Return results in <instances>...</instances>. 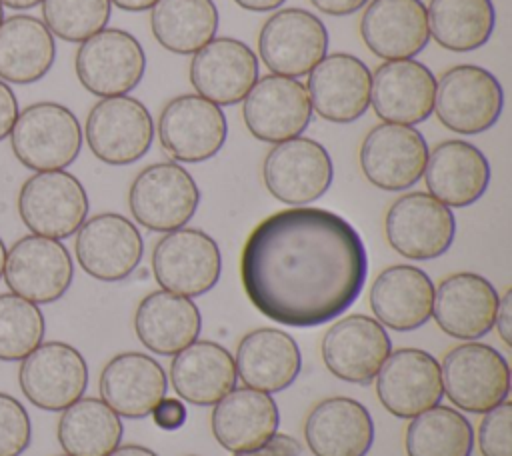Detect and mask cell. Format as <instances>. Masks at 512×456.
Instances as JSON below:
<instances>
[{"label": "cell", "mask_w": 512, "mask_h": 456, "mask_svg": "<svg viewBox=\"0 0 512 456\" xmlns=\"http://www.w3.org/2000/svg\"><path fill=\"white\" fill-rule=\"evenodd\" d=\"M360 36L382 60L414 58L430 40L422 0H370L360 18Z\"/></svg>", "instance_id": "25"}, {"label": "cell", "mask_w": 512, "mask_h": 456, "mask_svg": "<svg viewBox=\"0 0 512 456\" xmlns=\"http://www.w3.org/2000/svg\"><path fill=\"white\" fill-rule=\"evenodd\" d=\"M320 350L326 368L336 378L366 386L390 356L392 340L376 318L350 314L324 332Z\"/></svg>", "instance_id": "19"}, {"label": "cell", "mask_w": 512, "mask_h": 456, "mask_svg": "<svg viewBox=\"0 0 512 456\" xmlns=\"http://www.w3.org/2000/svg\"><path fill=\"white\" fill-rule=\"evenodd\" d=\"M422 176L428 194L448 208H464L484 196L490 184V164L478 146L454 138L428 152Z\"/></svg>", "instance_id": "26"}, {"label": "cell", "mask_w": 512, "mask_h": 456, "mask_svg": "<svg viewBox=\"0 0 512 456\" xmlns=\"http://www.w3.org/2000/svg\"><path fill=\"white\" fill-rule=\"evenodd\" d=\"M18 100L12 88L0 80V142L10 136L12 126L18 118Z\"/></svg>", "instance_id": "45"}, {"label": "cell", "mask_w": 512, "mask_h": 456, "mask_svg": "<svg viewBox=\"0 0 512 456\" xmlns=\"http://www.w3.org/2000/svg\"><path fill=\"white\" fill-rule=\"evenodd\" d=\"M258 80V58L242 40L220 36L194 52L190 62V82L198 96L232 106L244 100Z\"/></svg>", "instance_id": "22"}, {"label": "cell", "mask_w": 512, "mask_h": 456, "mask_svg": "<svg viewBox=\"0 0 512 456\" xmlns=\"http://www.w3.org/2000/svg\"><path fill=\"white\" fill-rule=\"evenodd\" d=\"M42 22L66 42H84L104 30L110 20V0H42Z\"/></svg>", "instance_id": "40"}, {"label": "cell", "mask_w": 512, "mask_h": 456, "mask_svg": "<svg viewBox=\"0 0 512 456\" xmlns=\"http://www.w3.org/2000/svg\"><path fill=\"white\" fill-rule=\"evenodd\" d=\"M150 10L154 38L174 54H194L216 38L218 8L214 0H158Z\"/></svg>", "instance_id": "36"}, {"label": "cell", "mask_w": 512, "mask_h": 456, "mask_svg": "<svg viewBox=\"0 0 512 456\" xmlns=\"http://www.w3.org/2000/svg\"><path fill=\"white\" fill-rule=\"evenodd\" d=\"M84 136L100 162L110 166L134 164L152 146V114L138 98L126 94L102 98L88 112Z\"/></svg>", "instance_id": "7"}, {"label": "cell", "mask_w": 512, "mask_h": 456, "mask_svg": "<svg viewBox=\"0 0 512 456\" xmlns=\"http://www.w3.org/2000/svg\"><path fill=\"white\" fill-rule=\"evenodd\" d=\"M314 8L330 16H348L368 4V0H310Z\"/></svg>", "instance_id": "47"}, {"label": "cell", "mask_w": 512, "mask_h": 456, "mask_svg": "<svg viewBox=\"0 0 512 456\" xmlns=\"http://www.w3.org/2000/svg\"><path fill=\"white\" fill-rule=\"evenodd\" d=\"M134 330L150 352L174 356L198 340L202 316L192 298L156 290L140 300L134 314Z\"/></svg>", "instance_id": "33"}, {"label": "cell", "mask_w": 512, "mask_h": 456, "mask_svg": "<svg viewBox=\"0 0 512 456\" xmlns=\"http://www.w3.org/2000/svg\"><path fill=\"white\" fill-rule=\"evenodd\" d=\"M46 332L38 304L12 292L0 294V360L20 362L42 344Z\"/></svg>", "instance_id": "39"}, {"label": "cell", "mask_w": 512, "mask_h": 456, "mask_svg": "<svg viewBox=\"0 0 512 456\" xmlns=\"http://www.w3.org/2000/svg\"><path fill=\"white\" fill-rule=\"evenodd\" d=\"M436 76L414 60H388L372 74L370 104L378 118L392 124L414 126L434 112Z\"/></svg>", "instance_id": "23"}, {"label": "cell", "mask_w": 512, "mask_h": 456, "mask_svg": "<svg viewBox=\"0 0 512 456\" xmlns=\"http://www.w3.org/2000/svg\"><path fill=\"white\" fill-rule=\"evenodd\" d=\"M4 262H6V246H4V242L0 238V278L4 274Z\"/></svg>", "instance_id": "52"}, {"label": "cell", "mask_w": 512, "mask_h": 456, "mask_svg": "<svg viewBox=\"0 0 512 456\" xmlns=\"http://www.w3.org/2000/svg\"><path fill=\"white\" fill-rule=\"evenodd\" d=\"M152 270L162 290L186 298L202 296L220 280V248L200 228H178L156 242Z\"/></svg>", "instance_id": "9"}, {"label": "cell", "mask_w": 512, "mask_h": 456, "mask_svg": "<svg viewBox=\"0 0 512 456\" xmlns=\"http://www.w3.org/2000/svg\"><path fill=\"white\" fill-rule=\"evenodd\" d=\"M2 20H4V6L0 4V24H2Z\"/></svg>", "instance_id": "53"}, {"label": "cell", "mask_w": 512, "mask_h": 456, "mask_svg": "<svg viewBox=\"0 0 512 456\" xmlns=\"http://www.w3.org/2000/svg\"><path fill=\"white\" fill-rule=\"evenodd\" d=\"M428 144L406 124L382 122L374 126L360 146V168L380 190L400 192L414 186L426 168Z\"/></svg>", "instance_id": "18"}, {"label": "cell", "mask_w": 512, "mask_h": 456, "mask_svg": "<svg viewBox=\"0 0 512 456\" xmlns=\"http://www.w3.org/2000/svg\"><path fill=\"white\" fill-rule=\"evenodd\" d=\"M10 146L18 162L34 172L64 170L80 154L82 128L64 104L34 102L18 112Z\"/></svg>", "instance_id": "2"}, {"label": "cell", "mask_w": 512, "mask_h": 456, "mask_svg": "<svg viewBox=\"0 0 512 456\" xmlns=\"http://www.w3.org/2000/svg\"><path fill=\"white\" fill-rule=\"evenodd\" d=\"M32 440V424L24 404L0 392V456H20Z\"/></svg>", "instance_id": "41"}, {"label": "cell", "mask_w": 512, "mask_h": 456, "mask_svg": "<svg viewBox=\"0 0 512 456\" xmlns=\"http://www.w3.org/2000/svg\"><path fill=\"white\" fill-rule=\"evenodd\" d=\"M100 400L118 416L138 420L166 396L168 378L158 360L142 352L116 354L100 372Z\"/></svg>", "instance_id": "28"}, {"label": "cell", "mask_w": 512, "mask_h": 456, "mask_svg": "<svg viewBox=\"0 0 512 456\" xmlns=\"http://www.w3.org/2000/svg\"><path fill=\"white\" fill-rule=\"evenodd\" d=\"M74 70L90 94L100 98L124 96L144 78L146 54L130 32L104 28L80 42Z\"/></svg>", "instance_id": "8"}, {"label": "cell", "mask_w": 512, "mask_h": 456, "mask_svg": "<svg viewBox=\"0 0 512 456\" xmlns=\"http://www.w3.org/2000/svg\"><path fill=\"white\" fill-rule=\"evenodd\" d=\"M74 254L80 268L102 282L128 278L140 264L144 240L134 222L116 212H102L76 230Z\"/></svg>", "instance_id": "16"}, {"label": "cell", "mask_w": 512, "mask_h": 456, "mask_svg": "<svg viewBox=\"0 0 512 456\" xmlns=\"http://www.w3.org/2000/svg\"><path fill=\"white\" fill-rule=\"evenodd\" d=\"M240 8L250 12H272L280 8L286 0H234Z\"/></svg>", "instance_id": "48"}, {"label": "cell", "mask_w": 512, "mask_h": 456, "mask_svg": "<svg viewBox=\"0 0 512 456\" xmlns=\"http://www.w3.org/2000/svg\"><path fill=\"white\" fill-rule=\"evenodd\" d=\"M380 404L398 418H414L444 396L438 360L420 348L390 352L376 374Z\"/></svg>", "instance_id": "20"}, {"label": "cell", "mask_w": 512, "mask_h": 456, "mask_svg": "<svg viewBox=\"0 0 512 456\" xmlns=\"http://www.w3.org/2000/svg\"><path fill=\"white\" fill-rule=\"evenodd\" d=\"M62 456H68V454H62Z\"/></svg>", "instance_id": "54"}, {"label": "cell", "mask_w": 512, "mask_h": 456, "mask_svg": "<svg viewBox=\"0 0 512 456\" xmlns=\"http://www.w3.org/2000/svg\"><path fill=\"white\" fill-rule=\"evenodd\" d=\"M434 290L424 270L410 264H394L376 276L368 302L384 328L410 332L432 318Z\"/></svg>", "instance_id": "29"}, {"label": "cell", "mask_w": 512, "mask_h": 456, "mask_svg": "<svg viewBox=\"0 0 512 456\" xmlns=\"http://www.w3.org/2000/svg\"><path fill=\"white\" fill-rule=\"evenodd\" d=\"M24 226L38 236L62 240L76 234L88 216V194L66 170L36 172L24 180L16 200Z\"/></svg>", "instance_id": "4"}, {"label": "cell", "mask_w": 512, "mask_h": 456, "mask_svg": "<svg viewBox=\"0 0 512 456\" xmlns=\"http://www.w3.org/2000/svg\"><path fill=\"white\" fill-rule=\"evenodd\" d=\"M158 0H110V4L118 6L120 10L126 12H142V10H150Z\"/></svg>", "instance_id": "50"}, {"label": "cell", "mask_w": 512, "mask_h": 456, "mask_svg": "<svg viewBox=\"0 0 512 456\" xmlns=\"http://www.w3.org/2000/svg\"><path fill=\"white\" fill-rule=\"evenodd\" d=\"M42 0H0L2 6H8L12 10H28V8H34L38 6Z\"/></svg>", "instance_id": "51"}, {"label": "cell", "mask_w": 512, "mask_h": 456, "mask_svg": "<svg viewBox=\"0 0 512 456\" xmlns=\"http://www.w3.org/2000/svg\"><path fill=\"white\" fill-rule=\"evenodd\" d=\"M152 418L154 424L162 430H178L184 426L186 418H188V410L184 406V402L180 398H170L164 396L152 410Z\"/></svg>", "instance_id": "43"}, {"label": "cell", "mask_w": 512, "mask_h": 456, "mask_svg": "<svg viewBox=\"0 0 512 456\" xmlns=\"http://www.w3.org/2000/svg\"><path fill=\"white\" fill-rule=\"evenodd\" d=\"M108 456H158V454L140 444H124V446L114 448Z\"/></svg>", "instance_id": "49"}, {"label": "cell", "mask_w": 512, "mask_h": 456, "mask_svg": "<svg viewBox=\"0 0 512 456\" xmlns=\"http://www.w3.org/2000/svg\"><path fill=\"white\" fill-rule=\"evenodd\" d=\"M56 60V42L46 24L30 14H14L0 24V80L32 84L42 80Z\"/></svg>", "instance_id": "34"}, {"label": "cell", "mask_w": 512, "mask_h": 456, "mask_svg": "<svg viewBox=\"0 0 512 456\" xmlns=\"http://www.w3.org/2000/svg\"><path fill=\"white\" fill-rule=\"evenodd\" d=\"M226 136L224 110L198 94L172 98L158 118L160 144L178 162L196 164L214 158Z\"/></svg>", "instance_id": "15"}, {"label": "cell", "mask_w": 512, "mask_h": 456, "mask_svg": "<svg viewBox=\"0 0 512 456\" xmlns=\"http://www.w3.org/2000/svg\"><path fill=\"white\" fill-rule=\"evenodd\" d=\"M328 50L324 22L304 8L276 10L260 28L258 52L272 74L304 76Z\"/></svg>", "instance_id": "13"}, {"label": "cell", "mask_w": 512, "mask_h": 456, "mask_svg": "<svg viewBox=\"0 0 512 456\" xmlns=\"http://www.w3.org/2000/svg\"><path fill=\"white\" fill-rule=\"evenodd\" d=\"M502 108V84L482 66L460 64L436 80L434 112L452 132L480 134L498 122Z\"/></svg>", "instance_id": "6"}, {"label": "cell", "mask_w": 512, "mask_h": 456, "mask_svg": "<svg viewBox=\"0 0 512 456\" xmlns=\"http://www.w3.org/2000/svg\"><path fill=\"white\" fill-rule=\"evenodd\" d=\"M300 454H302V444L294 436L278 434V432L254 450L234 452V456H300Z\"/></svg>", "instance_id": "44"}, {"label": "cell", "mask_w": 512, "mask_h": 456, "mask_svg": "<svg viewBox=\"0 0 512 456\" xmlns=\"http://www.w3.org/2000/svg\"><path fill=\"white\" fill-rule=\"evenodd\" d=\"M482 456H512V402L504 400L484 412L478 426Z\"/></svg>", "instance_id": "42"}, {"label": "cell", "mask_w": 512, "mask_h": 456, "mask_svg": "<svg viewBox=\"0 0 512 456\" xmlns=\"http://www.w3.org/2000/svg\"><path fill=\"white\" fill-rule=\"evenodd\" d=\"M404 446L408 456H470L474 430L462 412L438 404L410 418Z\"/></svg>", "instance_id": "38"}, {"label": "cell", "mask_w": 512, "mask_h": 456, "mask_svg": "<svg viewBox=\"0 0 512 456\" xmlns=\"http://www.w3.org/2000/svg\"><path fill=\"white\" fill-rule=\"evenodd\" d=\"M304 440L314 456H368L374 422L368 408L354 398H324L304 422Z\"/></svg>", "instance_id": "27"}, {"label": "cell", "mask_w": 512, "mask_h": 456, "mask_svg": "<svg viewBox=\"0 0 512 456\" xmlns=\"http://www.w3.org/2000/svg\"><path fill=\"white\" fill-rule=\"evenodd\" d=\"M448 400L464 412L484 414L508 400L510 366L492 346L468 340L452 348L440 364Z\"/></svg>", "instance_id": "3"}, {"label": "cell", "mask_w": 512, "mask_h": 456, "mask_svg": "<svg viewBox=\"0 0 512 456\" xmlns=\"http://www.w3.org/2000/svg\"><path fill=\"white\" fill-rule=\"evenodd\" d=\"M388 244L404 258L432 260L448 252L456 234L452 210L428 192H408L384 218Z\"/></svg>", "instance_id": "12"}, {"label": "cell", "mask_w": 512, "mask_h": 456, "mask_svg": "<svg viewBox=\"0 0 512 456\" xmlns=\"http://www.w3.org/2000/svg\"><path fill=\"white\" fill-rule=\"evenodd\" d=\"M426 14L430 36L452 52L478 50L496 26L492 0H430Z\"/></svg>", "instance_id": "37"}, {"label": "cell", "mask_w": 512, "mask_h": 456, "mask_svg": "<svg viewBox=\"0 0 512 456\" xmlns=\"http://www.w3.org/2000/svg\"><path fill=\"white\" fill-rule=\"evenodd\" d=\"M262 178L276 200L306 206L326 194L334 178V166L320 142L296 136L270 148L262 164Z\"/></svg>", "instance_id": "11"}, {"label": "cell", "mask_w": 512, "mask_h": 456, "mask_svg": "<svg viewBox=\"0 0 512 456\" xmlns=\"http://www.w3.org/2000/svg\"><path fill=\"white\" fill-rule=\"evenodd\" d=\"M242 118L248 132L262 142L296 138L312 120L308 90L296 78L266 74L244 96Z\"/></svg>", "instance_id": "17"}, {"label": "cell", "mask_w": 512, "mask_h": 456, "mask_svg": "<svg viewBox=\"0 0 512 456\" xmlns=\"http://www.w3.org/2000/svg\"><path fill=\"white\" fill-rule=\"evenodd\" d=\"M366 276L358 230L324 208L294 206L266 216L240 254V280L252 306L290 328L336 320L356 302Z\"/></svg>", "instance_id": "1"}, {"label": "cell", "mask_w": 512, "mask_h": 456, "mask_svg": "<svg viewBox=\"0 0 512 456\" xmlns=\"http://www.w3.org/2000/svg\"><path fill=\"white\" fill-rule=\"evenodd\" d=\"M280 414L272 394L254 388H234L220 398L210 416L216 442L228 452L262 446L278 432Z\"/></svg>", "instance_id": "31"}, {"label": "cell", "mask_w": 512, "mask_h": 456, "mask_svg": "<svg viewBox=\"0 0 512 456\" xmlns=\"http://www.w3.org/2000/svg\"><path fill=\"white\" fill-rule=\"evenodd\" d=\"M236 380L234 356L212 340H194L170 364L174 392L196 406H214L236 388Z\"/></svg>", "instance_id": "32"}, {"label": "cell", "mask_w": 512, "mask_h": 456, "mask_svg": "<svg viewBox=\"0 0 512 456\" xmlns=\"http://www.w3.org/2000/svg\"><path fill=\"white\" fill-rule=\"evenodd\" d=\"M2 278L12 294L34 304H50L60 300L72 284V256L60 240L28 234L6 250Z\"/></svg>", "instance_id": "10"}, {"label": "cell", "mask_w": 512, "mask_h": 456, "mask_svg": "<svg viewBox=\"0 0 512 456\" xmlns=\"http://www.w3.org/2000/svg\"><path fill=\"white\" fill-rule=\"evenodd\" d=\"M198 202L196 180L176 162L146 166L128 190V206L134 220L154 232L184 228L196 214Z\"/></svg>", "instance_id": "5"}, {"label": "cell", "mask_w": 512, "mask_h": 456, "mask_svg": "<svg viewBox=\"0 0 512 456\" xmlns=\"http://www.w3.org/2000/svg\"><path fill=\"white\" fill-rule=\"evenodd\" d=\"M236 376L254 390L274 394L286 390L302 370L296 340L278 328H256L242 336L234 356Z\"/></svg>", "instance_id": "30"}, {"label": "cell", "mask_w": 512, "mask_h": 456, "mask_svg": "<svg viewBox=\"0 0 512 456\" xmlns=\"http://www.w3.org/2000/svg\"><path fill=\"white\" fill-rule=\"evenodd\" d=\"M500 296L490 280L456 272L434 290L432 316L442 332L458 340H478L494 328Z\"/></svg>", "instance_id": "24"}, {"label": "cell", "mask_w": 512, "mask_h": 456, "mask_svg": "<svg viewBox=\"0 0 512 456\" xmlns=\"http://www.w3.org/2000/svg\"><path fill=\"white\" fill-rule=\"evenodd\" d=\"M120 416L100 398H78L62 410L56 436L68 456H108L120 446Z\"/></svg>", "instance_id": "35"}, {"label": "cell", "mask_w": 512, "mask_h": 456, "mask_svg": "<svg viewBox=\"0 0 512 456\" xmlns=\"http://www.w3.org/2000/svg\"><path fill=\"white\" fill-rule=\"evenodd\" d=\"M18 384L30 404L48 412H62L84 396L88 364L66 342H42L20 360Z\"/></svg>", "instance_id": "14"}, {"label": "cell", "mask_w": 512, "mask_h": 456, "mask_svg": "<svg viewBox=\"0 0 512 456\" xmlns=\"http://www.w3.org/2000/svg\"><path fill=\"white\" fill-rule=\"evenodd\" d=\"M312 112L336 124L358 120L370 106L372 72L356 56L336 52L324 56L306 82Z\"/></svg>", "instance_id": "21"}, {"label": "cell", "mask_w": 512, "mask_h": 456, "mask_svg": "<svg viewBox=\"0 0 512 456\" xmlns=\"http://www.w3.org/2000/svg\"><path fill=\"white\" fill-rule=\"evenodd\" d=\"M494 326H496L502 342L510 348L512 346V288H508L498 302Z\"/></svg>", "instance_id": "46"}]
</instances>
